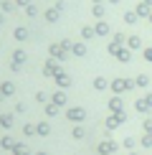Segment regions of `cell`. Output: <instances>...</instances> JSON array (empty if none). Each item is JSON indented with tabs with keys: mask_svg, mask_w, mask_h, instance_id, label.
Here are the masks:
<instances>
[]
</instances>
